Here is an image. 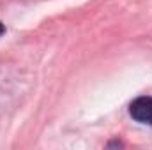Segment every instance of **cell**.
Instances as JSON below:
<instances>
[{"mask_svg":"<svg viewBox=\"0 0 152 150\" xmlns=\"http://www.w3.org/2000/svg\"><path fill=\"white\" fill-rule=\"evenodd\" d=\"M129 115L140 124L152 125V97L143 95V97L134 99L129 106Z\"/></svg>","mask_w":152,"mask_h":150,"instance_id":"1","label":"cell"},{"mask_svg":"<svg viewBox=\"0 0 152 150\" xmlns=\"http://www.w3.org/2000/svg\"><path fill=\"white\" fill-rule=\"evenodd\" d=\"M4 32H5V28H4V25H2V23H0V36H2V34H4Z\"/></svg>","mask_w":152,"mask_h":150,"instance_id":"2","label":"cell"}]
</instances>
